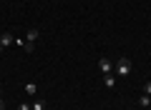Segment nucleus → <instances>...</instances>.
I'll return each instance as SVG.
<instances>
[{"label":"nucleus","instance_id":"1","mask_svg":"<svg viewBox=\"0 0 151 110\" xmlns=\"http://www.w3.org/2000/svg\"><path fill=\"white\" fill-rule=\"evenodd\" d=\"M116 73H119L121 78L131 75V60H129V58H119V65H116Z\"/></svg>","mask_w":151,"mask_h":110},{"label":"nucleus","instance_id":"2","mask_svg":"<svg viewBox=\"0 0 151 110\" xmlns=\"http://www.w3.org/2000/svg\"><path fill=\"white\" fill-rule=\"evenodd\" d=\"M98 68H101L103 75H113V63L106 58V55H103V58H98Z\"/></svg>","mask_w":151,"mask_h":110},{"label":"nucleus","instance_id":"3","mask_svg":"<svg viewBox=\"0 0 151 110\" xmlns=\"http://www.w3.org/2000/svg\"><path fill=\"white\" fill-rule=\"evenodd\" d=\"M13 43H15V38H13V33H3V35H0V45H3V48L13 45Z\"/></svg>","mask_w":151,"mask_h":110},{"label":"nucleus","instance_id":"4","mask_svg":"<svg viewBox=\"0 0 151 110\" xmlns=\"http://www.w3.org/2000/svg\"><path fill=\"white\" fill-rule=\"evenodd\" d=\"M15 45H18V48H23V50H25V53H30V50H33V43L23 40V38H15Z\"/></svg>","mask_w":151,"mask_h":110},{"label":"nucleus","instance_id":"5","mask_svg":"<svg viewBox=\"0 0 151 110\" xmlns=\"http://www.w3.org/2000/svg\"><path fill=\"white\" fill-rule=\"evenodd\" d=\"M25 40H28V43H35V40H38V30H35V28H30V30L25 33Z\"/></svg>","mask_w":151,"mask_h":110},{"label":"nucleus","instance_id":"6","mask_svg":"<svg viewBox=\"0 0 151 110\" xmlns=\"http://www.w3.org/2000/svg\"><path fill=\"white\" fill-rule=\"evenodd\" d=\"M30 110H45V100H33V103H30Z\"/></svg>","mask_w":151,"mask_h":110},{"label":"nucleus","instance_id":"7","mask_svg":"<svg viewBox=\"0 0 151 110\" xmlns=\"http://www.w3.org/2000/svg\"><path fill=\"white\" fill-rule=\"evenodd\" d=\"M139 105H141V108H149V105H151V95H141V98H139Z\"/></svg>","mask_w":151,"mask_h":110},{"label":"nucleus","instance_id":"8","mask_svg":"<svg viewBox=\"0 0 151 110\" xmlns=\"http://www.w3.org/2000/svg\"><path fill=\"white\" fill-rule=\"evenodd\" d=\"M35 90H38L35 83H28V85H25V93H28V95H35Z\"/></svg>","mask_w":151,"mask_h":110},{"label":"nucleus","instance_id":"9","mask_svg":"<svg viewBox=\"0 0 151 110\" xmlns=\"http://www.w3.org/2000/svg\"><path fill=\"white\" fill-rule=\"evenodd\" d=\"M103 83H106V88H113V83H116V80H113V75H106V78H103Z\"/></svg>","mask_w":151,"mask_h":110},{"label":"nucleus","instance_id":"10","mask_svg":"<svg viewBox=\"0 0 151 110\" xmlns=\"http://www.w3.org/2000/svg\"><path fill=\"white\" fill-rule=\"evenodd\" d=\"M144 93H146V95H151V80H149V83L144 85Z\"/></svg>","mask_w":151,"mask_h":110},{"label":"nucleus","instance_id":"11","mask_svg":"<svg viewBox=\"0 0 151 110\" xmlns=\"http://www.w3.org/2000/svg\"><path fill=\"white\" fill-rule=\"evenodd\" d=\"M18 110H30V103H20V108Z\"/></svg>","mask_w":151,"mask_h":110},{"label":"nucleus","instance_id":"12","mask_svg":"<svg viewBox=\"0 0 151 110\" xmlns=\"http://www.w3.org/2000/svg\"><path fill=\"white\" fill-rule=\"evenodd\" d=\"M0 110H5V103H3V100H0Z\"/></svg>","mask_w":151,"mask_h":110},{"label":"nucleus","instance_id":"13","mask_svg":"<svg viewBox=\"0 0 151 110\" xmlns=\"http://www.w3.org/2000/svg\"><path fill=\"white\" fill-rule=\"evenodd\" d=\"M0 53H3V45H0Z\"/></svg>","mask_w":151,"mask_h":110},{"label":"nucleus","instance_id":"14","mask_svg":"<svg viewBox=\"0 0 151 110\" xmlns=\"http://www.w3.org/2000/svg\"><path fill=\"white\" fill-rule=\"evenodd\" d=\"M0 95H3V93H0Z\"/></svg>","mask_w":151,"mask_h":110}]
</instances>
